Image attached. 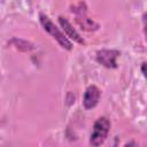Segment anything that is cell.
<instances>
[{"label":"cell","mask_w":147,"mask_h":147,"mask_svg":"<svg viewBox=\"0 0 147 147\" xmlns=\"http://www.w3.org/2000/svg\"><path fill=\"white\" fill-rule=\"evenodd\" d=\"M119 56V52L116 49H101L96 52V61L106 68H116L117 67V57Z\"/></svg>","instance_id":"4"},{"label":"cell","mask_w":147,"mask_h":147,"mask_svg":"<svg viewBox=\"0 0 147 147\" xmlns=\"http://www.w3.org/2000/svg\"><path fill=\"white\" fill-rule=\"evenodd\" d=\"M85 5L83 2L78 3V6H75L72 7V13L76 14V21L77 23L80 25V28L83 30H86V31H93V30H96L99 28V24L95 23L93 20L88 18L86 16V9L84 7Z\"/></svg>","instance_id":"3"},{"label":"cell","mask_w":147,"mask_h":147,"mask_svg":"<svg viewBox=\"0 0 147 147\" xmlns=\"http://www.w3.org/2000/svg\"><path fill=\"white\" fill-rule=\"evenodd\" d=\"M100 94H101V92L95 85H90L86 88V91L84 93V96H83V105H84L85 109L94 108L99 102Z\"/></svg>","instance_id":"5"},{"label":"cell","mask_w":147,"mask_h":147,"mask_svg":"<svg viewBox=\"0 0 147 147\" xmlns=\"http://www.w3.org/2000/svg\"><path fill=\"white\" fill-rule=\"evenodd\" d=\"M59 23H60V25L62 26V29H63V31L65 32V34H67L69 38H71L74 41H76V42H78V44H84V42H85L84 39L80 37V34L72 28V25L70 24V22H69L65 17L59 16Z\"/></svg>","instance_id":"6"},{"label":"cell","mask_w":147,"mask_h":147,"mask_svg":"<svg viewBox=\"0 0 147 147\" xmlns=\"http://www.w3.org/2000/svg\"><path fill=\"white\" fill-rule=\"evenodd\" d=\"M39 17H40V23H41V25L44 26L45 31H47V32L61 45V47H63L64 49L70 51V49L72 48V44H71V42L69 41V39L57 29V26L51 21V18H49L48 16H46L45 14H40Z\"/></svg>","instance_id":"2"},{"label":"cell","mask_w":147,"mask_h":147,"mask_svg":"<svg viewBox=\"0 0 147 147\" xmlns=\"http://www.w3.org/2000/svg\"><path fill=\"white\" fill-rule=\"evenodd\" d=\"M110 129V122L107 117L102 116L99 117L93 125L92 133L90 136V144L92 146H100L105 142V140L108 137Z\"/></svg>","instance_id":"1"},{"label":"cell","mask_w":147,"mask_h":147,"mask_svg":"<svg viewBox=\"0 0 147 147\" xmlns=\"http://www.w3.org/2000/svg\"><path fill=\"white\" fill-rule=\"evenodd\" d=\"M141 71H142V74H144V77H145L146 80H147V62H144V63L141 64Z\"/></svg>","instance_id":"8"},{"label":"cell","mask_w":147,"mask_h":147,"mask_svg":"<svg viewBox=\"0 0 147 147\" xmlns=\"http://www.w3.org/2000/svg\"><path fill=\"white\" fill-rule=\"evenodd\" d=\"M142 23H144V32H145L146 41H147V13H144L142 15Z\"/></svg>","instance_id":"7"}]
</instances>
